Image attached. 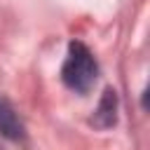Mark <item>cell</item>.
<instances>
[{
	"label": "cell",
	"mask_w": 150,
	"mask_h": 150,
	"mask_svg": "<svg viewBox=\"0 0 150 150\" xmlns=\"http://www.w3.org/2000/svg\"><path fill=\"white\" fill-rule=\"evenodd\" d=\"M96 73H98V66H96L91 52L82 42H70L66 63L61 68V77H63L66 87H70L73 91L84 94V91H89L94 87Z\"/></svg>",
	"instance_id": "6da1fadb"
},
{
	"label": "cell",
	"mask_w": 150,
	"mask_h": 150,
	"mask_svg": "<svg viewBox=\"0 0 150 150\" xmlns=\"http://www.w3.org/2000/svg\"><path fill=\"white\" fill-rule=\"evenodd\" d=\"M0 134L12 138V141H21L23 138V124L19 120V115L14 112L12 103L0 98Z\"/></svg>",
	"instance_id": "7a4b0ae2"
},
{
	"label": "cell",
	"mask_w": 150,
	"mask_h": 150,
	"mask_svg": "<svg viewBox=\"0 0 150 150\" xmlns=\"http://www.w3.org/2000/svg\"><path fill=\"white\" fill-rule=\"evenodd\" d=\"M115 108H117V96H115L112 89H105L103 98H101V103H98V108H96V112L91 117V124H96L101 129L112 127L115 124Z\"/></svg>",
	"instance_id": "3957f363"
}]
</instances>
